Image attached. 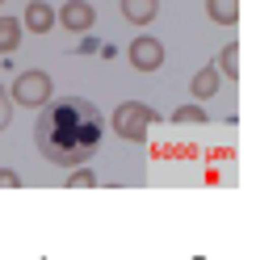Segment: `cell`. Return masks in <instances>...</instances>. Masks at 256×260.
I'll return each instance as SVG.
<instances>
[{
    "instance_id": "52a82bcc",
    "label": "cell",
    "mask_w": 256,
    "mask_h": 260,
    "mask_svg": "<svg viewBox=\"0 0 256 260\" xmlns=\"http://www.w3.org/2000/svg\"><path fill=\"white\" fill-rule=\"evenodd\" d=\"M159 13V0H122V17L131 25H151Z\"/></svg>"
},
{
    "instance_id": "ba28073f",
    "label": "cell",
    "mask_w": 256,
    "mask_h": 260,
    "mask_svg": "<svg viewBox=\"0 0 256 260\" xmlns=\"http://www.w3.org/2000/svg\"><path fill=\"white\" fill-rule=\"evenodd\" d=\"M17 46H21V21L5 13V17H0V55H13Z\"/></svg>"
},
{
    "instance_id": "5b68a950",
    "label": "cell",
    "mask_w": 256,
    "mask_h": 260,
    "mask_svg": "<svg viewBox=\"0 0 256 260\" xmlns=\"http://www.w3.org/2000/svg\"><path fill=\"white\" fill-rule=\"evenodd\" d=\"M55 21H59L63 29H72V34H88L92 21H97V9H92L88 0H68V5L55 13Z\"/></svg>"
},
{
    "instance_id": "8fae6325",
    "label": "cell",
    "mask_w": 256,
    "mask_h": 260,
    "mask_svg": "<svg viewBox=\"0 0 256 260\" xmlns=\"http://www.w3.org/2000/svg\"><path fill=\"white\" fill-rule=\"evenodd\" d=\"M218 72L227 76V80H239V42L222 46V55H218Z\"/></svg>"
},
{
    "instance_id": "9a60e30c",
    "label": "cell",
    "mask_w": 256,
    "mask_h": 260,
    "mask_svg": "<svg viewBox=\"0 0 256 260\" xmlns=\"http://www.w3.org/2000/svg\"><path fill=\"white\" fill-rule=\"evenodd\" d=\"M21 185V176L13 172V168H0V189H17Z\"/></svg>"
},
{
    "instance_id": "4fadbf2b",
    "label": "cell",
    "mask_w": 256,
    "mask_h": 260,
    "mask_svg": "<svg viewBox=\"0 0 256 260\" xmlns=\"http://www.w3.org/2000/svg\"><path fill=\"white\" fill-rule=\"evenodd\" d=\"M172 122H206V113L198 105H181L177 113H172Z\"/></svg>"
},
{
    "instance_id": "6da1fadb",
    "label": "cell",
    "mask_w": 256,
    "mask_h": 260,
    "mask_svg": "<svg viewBox=\"0 0 256 260\" xmlns=\"http://www.w3.org/2000/svg\"><path fill=\"white\" fill-rule=\"evenodd\" d=\"M101 139H105V118L88 96H59L55 105L46 101L34 126V147L55 168L88 164L97 155Z\"/></svg>"
},
{
    "instance_id": "7c38bea8",
    "label": "cell",
    "mask_w": 256,
    "mask_h": 260,
    "mask_svg": "<svg viewBox=\"0 0 256 260\" xmlns=\"http://www.w3.org/2000/svg\"><path fill=\"white\" fill-rule=\"evenodd\" d=\"M63 185H68V189H92V185H97V172H92V168H84V164H76L72 168V176H68V181H63Z\"/></svg>"
},
{
    "instance_id": "5bb4252c",
    "label": "cell",
    "mask_w": 256,
    "mask_h": 260,
    "mask_svg": "<svg viewBox=\"0 0 256 260\" xmlns=\"http://www.w3.org/2000/svg\"><path fill=\"white\" fill-rule=\"evenodd\" d=\"M9 118H13V101H9V88H0V130L9 126Z\"/></svg>"
},
{
    "instance_id": "3957f363",
    "label": "cell",
    "mask_w": 256,
    "mask_h": 260,
    "mask_svg": "<svg viewBox=\"0 0 256 260\" xmlns=\"http://www.w3.org/2000/svg\"><path fill=\"white\" fill-rule=\"evenodd\" d=\"M51 92H55L51 76L34 68V72H21L17 80H13V88H9V101H13V105H25V109H42L46 101H51Z\"/></svg>"
},
{
    "instance_id": "277c9868",
    "label": "cell",
    "mask_w": 256,
    "mask_h": 260,
    "mask_svg": "<svg viewBox=\"0 0 256 260\" xmlns=\"http://www.w3.org/2000/svg\"><path fill=\"white\" fill-rule=\"evenodd\" d=\"M126 59H131L135 72H159L164 68V42L151 38V34H139L131 42V51H126Z\"/></svg>"
},
{
    "instance_id": "2e32d148",
    "label": "cell",
    "mask_w": 256,
    "mask_h": 260,
    "mask_svg": "<svg viewBox=\"0 0 256 260\" xmlns=\"http://www.w3.org/2000/svg\"><path fill=\"white\" fill-rule=\"evenodd\" d=\"M0 5H5V0H0Z\"/></svg>"
},
{
    "instance_id": "9c48e42d",
    "label": "cell",
    "mask_w": 256,
    "mask_h": 260,
    "mask_svg": "<svg viewBox=\"0 0 256 260\" xmlns=\"http://www.w3.org/2000/svg\"><path fill=\"white\" fill-rule=\"evenodd\" d=\"M206 13L218 25H235L239 21V0H206Z\"/></svg>"
},
{
    "instance_id": "8992f818",
    "label": "cell",
    "mask_w": 256,
    "mask_h": 260,
    "mask_svg": "<svg viewBox=\"0 0 256 260\" xmlns=\"http://www.w3.org/2000/svg\"><path fill=\"white\" fill-rule=\"evenodd\" d=\"M21 29H29V34H51L55 29V9L42 5V0H29L25 17H21Z\"/></svg>"
},
{
    "instance_id": "7a4b0ae2",
    "label": "cell",
    "mask_w": 256,
    "mask_h": 260,
    "mask_svg": "<svg viewBox=\"0 0 256 260\" xmlns=\"http://www.w3.org/2000/svg\"><path fill=\"white\" fill-rule=\"evenodd\" d=\"M151 122H155V109L143 105V101H122L114 113H109V130H114L118 139H126V143H143L147 130H151Z\"/></svg>"
},
{
    "instance_id": "30bf717a",
    "label": "cell",
    "mask_w": 256,
    "mask_h": 260,
    "mask_svg": "<svg viewBox=\"0 0 256 260\" xmlns=\"http://www.w3.org/2000/svg\"><path fill=\"white\" fill-rule=\"evenodd\" d=\"M218 68H202L198 76H194V96H198V101H206V96H214L218 92Z\"/></svg>"
}]
</instances>
